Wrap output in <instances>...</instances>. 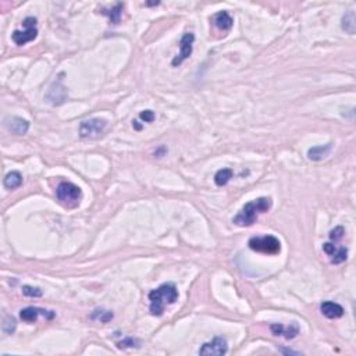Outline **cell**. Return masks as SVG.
Returning <instances> with one entry per match:
<instances>
[{
  "label": "cell",
  "mask_w": 356,
  "mask_h": 356,
  "mask_svg": "<svg viewBox=\"0 0 356 356\" xmlns=\"http://www.w3.org/2000/svg\"><path fill=\"white\" fill-rule=\"evenodd\" d=\"M122 8H124V3H117L114 7H112V8H108V10L102 8L100 13L104 14V16H108V20H110V22L118 24L121 20V14H122Z\"/></svg>",
  "instance_id": "2e32d148"
},
{
  "label": "cell",
  "mask_w": 356,
  "mask_h": 356,
  "mask_svg": "<svg viewBox=\"0 0 356 356\" xmlns=\"http://www.w3.org/2000/svg\"><path fill=\"white\" fill-rule=\"evenodd\" d=\"M249 248L254 252H260L266 254H280L281 244L280 241L273 236H254L249 240Z\"/></svg>",
  "instance_id": "277c9868"
},
{
  "label": "cell",
  "mask_w": 356,
  "mask_h": 356,
  "mask_svg": "<svg viewBox=\"0 0 356 356\" xmlns=\"http://www.w3.org/2000/svg\"><path fill=\"white\" fill-rule=\"evenodd\" d=\"M232 178V170L231 168H222L214 176V182L218 186H224L228 184V181Z\"/></svg>",
  "instance_id": "d6986e66"
},
{
  "label": "cell",
  "mask_w": 356,
  "mask_h": 356,
  "mask_svg": "<svg viewBox=\"0 0 356 356\" xmlns=\"http://www.w3.org/2000/svg\"><path fill=\"white\" fill-rule=\"evenodd\" d=\"M228 350V345L226 338L216 337L214 340H212L210 342L204 344L199 350V355L202 356H222L227 354Z\"/></svg>",
  "instance_id": "52a82bcc"
},
{
  "label": "cell",
  "mask_w": 356,
  "mask_h": 356,
  "mask_svg": "<svg viewBox=\"0 0 356 356\" xmlns=\"http://www.w3.org/2000/svg\"><path fill=\"white\" fill-rule=\"evenodd\" d=\"M66 98H67V90L64 88L63 81L60 78L49 88L48 94H46V100L53 106H58V104L64 103Z\"/></svg>",
  "instance_id": "9c48e42d"
},
{
  "label": "cell",
  "mask_w": 356,
  "mask_h": 356,
  "mask_svg": "<svg viewBox=\"0 0 356 356\" xmlns=\"http://www.w3.org/2000/svg\"><path fill=\"white\" fill-rule=\"evenodd\" d=\"M36 18L35 17H26L22 24L26 26V31H14L13 32V40L14 44H18V46H24L28 42L35 40L38 36V30H36Z\"/></svg>",
  "instance_id": "5b68a950"
},
{
  "label": "cell",
  "mask_w": 356,
  "mask_h": 356,
  "mask_svg": "<svg viewBox=\"0 0 356 356\" xmlns=\"http://www.w3.org/2000/svg\"><path fill=\"white\" fill-rule=\"evenodd\" d=\"M56 196L64 206L74 208L80 204V200L82 198V192H81V188L76 186V184L64 181V182H60L56 188Z\"/></svg>",
  "instance_id": "3957f363"
},
{
  "label": "cell",
  "mask_w": 356,
  "mask_h": 356,
  "mask_svg": "<svg viewBox=\"0 0 356 356\" xmlns=\"http://www.w3.org/2000/svg\"><path fill=\"white\" fill-rule=\"evenodd\" d=\"M178 299L177 286L172 282H166L159 288L153 290L149 294V300H150V314L152 316H162L164 313V308L167 305L176 304Z\"/></svg>",
  "instance_id": "7a4b0ae2"
},
{
  "label": "cell",
  "mask_w": 356,
  "mask_h": 356,
  "mask_svg": "<svg viewBox=\"0 0 356 356\" xmlns=\"http://www.w3.org/2000/svg\"><path fill=\"white\" fill-rule=\"evenodd\" d=\"M214 24L220 30V31L227 32L232 28V24H234V20L231 18L227 12H220L214 16Z\"/></svg>",
  "instance_id": "9a60e30c"
},
{
  "label": "cell",
  "mask_w": 356,
  "mask_h": 356,
  "mask_svg": "<svg viewBox=\"0 0 356 356\" xmlns=\"http://www.w3.org/2000/svg\"><path fill=\"white\" fill-rule=\"evenodd\" d=\"M3 184H4L7 190H17V188L21 186V184H22V176H21L18 172H8L6 177H4Z\"/></svg>",
  "instance_id": "e0dca14e"
},
{
  "label": "cell",
  "mask_w": 356,
  "mask_h": 356,
  "mask_svg": "<svg viewBox=\"0 0 356 356\" xmlns=\"http://www.w3.org/2000/svg\"><path fill=\"white\" fill-rule=\"evenodd\" d=\"M270 330L274 336H280V337H284L286 340H292L299 334V326L296 323H292L291 326L286 327L284 324L276 323V324L270 326Z\"/></svg>",
  "instance_id": "7c38bea8"
},
{
  "label": "cell",
  "mask_w": 356,
  "mask_h": 356,
  "mask_svg": "<svg viewBox=\"0 0 356 356\" xmlns=\"http://www.w3.org/2000/svg\"><path fill=\"white\" fill-rule=\"evenodd\" d=\"M113 318V313L106 309H95L90 313V320H96L100 323H108Z\"/></svg>",
  "instance_id": "ffe728a7"
},
{
  "label": "cell",
  "mask_w": 356,
  "mask_h": 356,
  "mask_svg": "<svg viewBox=\"0 0 356 356\" xmlns=\"http://www.w3.org/2000/svg\"><path fill=\"white\" fill-rule=\"evenodd\" d=\"M342 30L345 32L350 34V35L355 34L356 20H355V13H354V12H348V13L342 17Z\"/></svg>",
  "instance_id": "ac0fdd59"
},
{
  "label": "cell",
  "mask_w": 356,
  "mask_h": 356,
  "mask_svg": "<svg viewBox=\"0 0 356 356\" xmlns=\"http://www.w3.org/2000/svg\"><path fill=\"white\" fill-rule=\"evenodd\" d=\"M195 40V35L191 32H186L184 34V36L180 40V54L172 58V64L174 67H178L180 64H182L192 54V44Z\"/></svg>",
  "instance_id": "ba28073f"
},
{
  "label": "cell",
  "mask_w": 356,
  "mask_h": 356,
  "mask_svg": "<svg viewBox=\"0 0 356 356\" xmlns=\"http://www.w3.org/2000/svg\"><path fill=\"white\" fill-rule=\"evenodd\" d=\"M346 258H348V249L345 248V246L337 248L336 249V252L330 256L332 264H341V263L346 260Z\"/></svg>",
  "instance_id": "44dd1931"
},
{
  "label": "cell",
  "mask_w": 356,
  "mask_h": 356,
  "mask_svg": "<svg viewBox=\"0 0 356 356\" xmlns=\"http://www.w3.org/2000/svg\"><path fill=\"white\" fill-rule=\"evenodd\" d=\"M132 126H134V128H135V130H138V131H140V128H142V127H140V124H138V121H134Z\"/></svg>",
  "instance_id": "83f0119b"
},
{
  "label": "cell",
  "mask_w": 356,
  "mask_h": 356,
  "mask_svg": "<svg viewBox=\"0 0 356 356\" xmlns=\"http://www.w3.org/2000/svg\"><path fill=\"white\" fill-rule=\"evenodd\" d=\"M39 314H42L44 318H46L48 320H52L54 318V312L52 310H46V309H40V308H34V306H30V308H26L22 310L20 312V318L21 320H24L26 323H34L36 322L39 318Z\"/></svg>",
  "instance_id": "30bf717a"
},
{
  "label": "cell",
  "mask_w": 356,
  "mask_h": 356,
  "mask_svg": "<svg viewBox=\"0 0 356 356\" xmlns=\"http://www.w3.org/2000/svg\"><path fill=\"white\" fill-rule=\"evenodd\" d=\"M272 208V199L270 198H258L252 202H248L242 210L232 218V222L240 227H250L254 226L258 217L262 213H266Z\"/></svg>",
  "instance_id": "6da1fadb"
},
{
  "label": "cell",
  "mask_w": 356,
  "mask_h": 356,
  "mask_svg": "<svg viewBox=\"0 0 356 356\" xmlns=\"http://www.w3.org/2000/svg\"><path fill=\"white\" fill-rule=\"evenodd\" d=\"M140 117L145 122H152L154 120V113H153L152 110H144V112H140Z\"/></svg>",
  "instance_id": "484cf974"
},
{
  "label": "cell",
  "mask_w": 356,
  "mask_h": 356,
  "mask_svg": "<svg viewBox=\"0 0 356 356\" xmlns=\"http://www.w3.org/2000/svg\"><path fill=\"white\" fill-rule=\"evenodd\" d=\"M4 127L12 134L16 135H24L30 130V122L20 117H7L4 120Z\"/></svg>",
  "instance_id": "8fae6325"
},
{
  "label": "cell",
  "mask_w": 356,
  "mask_h": 356,
  "mask_svg": "<svg viewBox=\"0 0 356 356\" xmlns=\"http://www.w3.org/2000/svg\"><path fill=\"white\" fill-rule=\"evenodd\" d=\"M108 127V121L104 118H90L85 120L80 124V136L81 138H89L94 140L100 136V134Z\"/></svg>",
  "instance_id": "8992f818"
},
{
  "label": "cell",
  "mask_w": 356,
  "mask_h": 356,
  "mask_svg": "<svg viewBox=\"0 0 356 356\" xmlns=\"http://www.w3.org/2000/svg\"><path fill=\"white\" fill-rule=\"evenodd\" d=\"M140 345V342L138 341V340H135V338H124L122 341H120V342L117 344V346L120 348V350H127V348H138Z\"/></svg>",
  "instance_id": "cb8c5ba5"
},
{
  "label": "cell",
  "mask_w": 356,
  "mask_h": 356,
  "mask_svg": "<svg viewBox=\"0 0 356 356\" xmlns=\"http://www.w3.org/2000/svg\"><path fill=\"white\" fill-rule=\"evenodd\" d=\"M336 245H332V244H330V242H326V244H323V250H324L326 254H328V256H331V254L336 252Z\"/></svg>",
  "instance_id": "4316f807"
},
{
  "label": "cell",
  "mask_w": 356,
  "mask_h": 356,
  "mask_svg": "<svg viewBox=\"0 0 356 356\" xmlns=\"http://www.w3.org/2000/svg\"><path fill=\"white\" fill-rule=\"evenodd\" d=\"M22 294L28 296V298H40L44 292L38 286H22Z\"/></svg>",
  "instance_id": "603a6c76"
},
{
  "label": "cell",
  "mask_w": 356,
  "mask_h": 356,
  "mask_svg": "<svg viewBox=\"0 0 356 356\" xmlns=\"http://www.w3.org/2000/svg\"><path fill=\"white\" fill-rule=\"evenodd\" d=\"M332 150V144H326V145H318L313 146L308 150V159L312 162H320L326 159Z\"/></svg>",
  "instance_id": "5bb4252c"
},
{
  "label": "cell",
  "mask_w": 356,
  "mask_h": 356,
  "mask_svg": "<svg viewBox=\"0 0 356 356\" xmlns=\"http://www.w3.org/2000/svg\"><path fill=\"white\" fill-rule=\"evenodd\" d=\"M344 234H345V230H344V227H341V226H338V227H336L334 230H331L330 231V240L331 241H340L341 238L344 236Z\"/></svg>",
  "instance_id": "d4e9b609"
},
{
  "label": "cell",
  "mask_w": 356,
  "mask_h": 356,
  "mask_svg": "<svg viewBox=\"0 0 356 356\" xmlns=\"http://www.w3.org/2000/svg\"><path fill=\"white\" fill-rule=\"evenodd\" d=\"M320 310L324 314L327 318H342L344 308L341 305H338L336 302L331 300H326L320 305Z\"/></svg>",
  "instance_id": "4fadbf2b"
},
{
  "label": "cell",
  "mask_w": 356,
  "mask_h": 356,
  "mask_svg": "<svg viewBox=\"0 0 356 356\" xmlns=\"http://www.w3.org/2000/svg\"><path fill=\"white\" fill-rule=\"evenodd\" d=\"M16 327H17L16 318H14L13 316L6 314L4 318H3V331L6 332L7 336H12V334H14V331H16Z\"/></svg>",
  "instance_id": "7402d4cb"
}]
</instances>
